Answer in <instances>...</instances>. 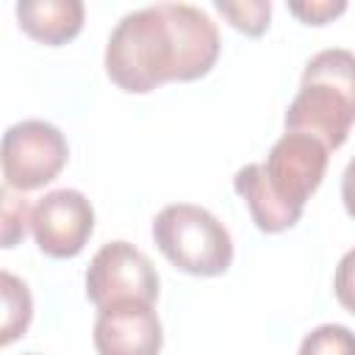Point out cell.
Returning <instances> with one entry per match:
<instances>
[{
	"label": "cell",
	"instance_id": "1",
	"mask_svg": "<svg viewBox=\"0 0 355 355\" xmlns=\"http://www.w3.org/2000/svg\"><path fill=\"white\" fill-rule=\"evenodd\" d=\"M216 22L189 3H155L125 14L105 44L108 78L130 94L166 80H197L219 58Z\"/></svg>",
	"mask_w": 355,
	"mask_h": 355
},
{
	"label": "cell",
	"instance_id": "2",
	"mask_svg": "<svg viewBox=\"0 0 355 355\" xmlns=\"http://www.w3.org/2000/svg\"><path fill=\"white\" fill-rule=\"evenodd\" d=\"M327 153L319 139L286 130L266 153V161L236 172L233 189L247 202L258 230L280 233L300 222L308 197L324 178Z\"/></svg>",
	"mask_w": 355,
	"mask_h": 355
},
{
	"label": "cell",
	"instance_id": "3",
	"mask_svg": "<svg viewBox=\"0 0 355 355\" xmlns=\"http://www.w3.org/2000/svg\"><path fill=\"white\" fill-rule=\"evenodd\" d=\"M288 133H308L327 150H338L355 125V53L344 47L319 50L302 69L300 92L286 119Z\"/></svg>",
	"mask_w": 355,
	"mask_h": 355
},
{
	"label": "cell",
	"instance_id": "4",
	"mask_svg": "<svg viewBox=\"0 0 355 355\" xmlns=\"http://www.w3.org/2000/svg\"><path fill=\"white\" fill-rule=\"evenodd\" d=\"M153 239L164 258L194 277H216L230 269L233 239L227 227L202 205L172 202L153 219Z\"/></svg>",
	"mask_w": 355,
	"mask_h": 355
},
{
	"label": "cell",
	"instance_id": "5",
	"mask_svg": "<svg viewBox=\"0 0 355 355\" xmlns=\"http://www.w3.org/2000/svg\"><path fill=\"white\" fill-rule=\"evenodd\" d=\"M86 297L97 305V311L125 302L153 305L158 300V272L130 241H108L89 261Z\"/></svg>",
	"mask_w": 355,
	"mask_h": 355
},
{
	"label": "cell",
	"instance_id": "6",
	"mask_svg": "<svg viewBox=\"0 0 355 355\" xmlns=\"http://www.w3.org/2000/svg\"><path fill=\"white\" fill-rule=\"evenodd\" d=\"M69 158L64 133L44 119H22L3 133V178L8 189L33 191L55 180Z\"/></svg>",
	"mask_w": 355,
	"mask_h": 355
},
{
	"label": "cell",
	"instance_id": "7",
	"mask_svg": "<svg viewBox=\"0 0 355 355\" xmlns=\"http://www.w3.org/2000/svg\"><path fill=\"white\" fill-rule=\"evenodd\" d=\"M31 233L44 255L75 258L94 233V208L78 189H53L33 205Z\"/></svg>",
	"mask_w": 355,
	"mask_h": 355
},
{
	"label": "cell",
	"instance_id": "8",
	"mask_svg": "<svg viewBox=\"0 0 355 355\" xmlns=\"http://www.w3.org/2000/svg\"><path fill=\"white\" fill-rule=\"evenodd\" d=\"M164 344L161 319L150 302L100 308L94 319L97 355H158Z\"/></svg>",
	"mask_w": 355,
	"mask_h": 355
},
{
	"label": "cell",
	"instance_id": "9",
	"mask_svg": "<svg viewBox=\"0 0 355 355\" xmlns=\"http://www.w3.org/2000/svg\"><path fill=\"white\" fill-rule=\"evenodd\" d=\"M19 28L50 47L67 44L83 28V3L80 0H22L17 3Z\"/></svg>",
	"mask_w": 355,
	"mask_h": 355
},
{
	"label": "cell",
	"instance_id": "10",
	"mask_svg": "<svg viewBox=\"0 0 355 355\" xmlns=\"http://www.w3.org/2000/svg\"><path fill=\"white\" fill-rule=\"evenodd\" d=\"M0 291H3V330H0L3 336H0V341L11 344L14 338L25 336V330L31 324L33 300H31V291H28L25 280L14 277L11 272L0 275Z\"/></svg>",
	"mask_w": 355,
	"mask_h": 355
},
{
	"label": "cell",
	"instance_id": "11",
	"mask_svg": "<svg viewBox=\"0 0 355 355\" xmlns=\"http://www.w3.org/2000/svg\"><path fill=\"white\" fill-rule=\"evenodd\" d=\"M216 11L222 17H227V22L236 31H241L247 36H261L269 28L272 3L269 0H239V3L216 0Z\"/></svg>",
	"mask_w": 355,
	"mask_h": 355
},
{
	"label": "cell",
	"instance_id": "12",
	"mask_svg": "<svg viewBox=\"0 0 355 355\" xmlns=\"http://www.w3.org/2000/svg\"><path fill=\"white\" fill-rule=\"evenodd\" d=\"M297 355H355V333L344 324H319L302 338Z\"/></svg>",
	"mask_w": 355,
	"mask_h": 355
},
{
	"label": "cell",
	"instance_id": "13",
	"mask_svg": "<svg viewBox=\"0 0 355 355\" xmlns=\"http://www.w3.org/2000/svg\"><path fill=\"white\" fill-rule=\"evenodd\" d=\"M33 208L22 194H14L8 186H3V216H0V241L3 247H14L19 239H25L31 227Z\"/></svg>",
	"mask_w": 355,
	"mask_h": 355
},
{
	"label": "cell",
	"instance_id": "14",
	"mask_svg": "<svg viewBox=\"0 0 355 355\" xmlns=\"http://www.w3.org/2000/svg\"><path fill=\"white\" fill-rule=\"evenodd\" d=\"M333 291L341 308H347L355 316V247L341 255L336 266V277H333Z\"/></svg>",
	"mask_w": 355,
	"mask_h": 355
},
{
	"label": "cell",
	"instance_id": "15",
	"mask_svg": "<svg viewBox=\"0 0 355 355\" xmlns=\"http://www.w3.org/2000/svg\"><path fill=\"white\" fill-rule=\"evenodd\" d=\"M288 11L300 17L305 25H324L333 17L347 11L344 0H311V3H288Z\"/></svg>",
	"mask_w": 355,
	"mask_h": 355
},
{
	"label": "cell",
	"instance_id": "16",
	"mask_svg": "<svg viewBox=\"0 0 355 355\" xmlns=\"http://www.w3.org/2000/svg\"><path fill=\"white\" fill-rule=\"evenodd\" d=\"M341 200H344L347 214L355 219V155L349 158V164L341 175Z\"/></svg>",
	"mask_w": 355,
	"mask_h": 355
},
{
	"label": "cell",
	"instance_id": "17",
	"mask_svg": "<svg viewBox=\"0 0 355 355\" xmlns=\"http://www.w3.org/2000/svg\"><path fill=\"white\" fill-rule=\"evenodd\" d=\"M28 355H36V352H28Z\"/></svg>",
	"mask_w": 355,
	"mask_h": 355
}]
</instances>
